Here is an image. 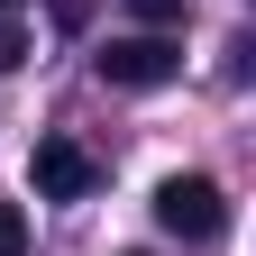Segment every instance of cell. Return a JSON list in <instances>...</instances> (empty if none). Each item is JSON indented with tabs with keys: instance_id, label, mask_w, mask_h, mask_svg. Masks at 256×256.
<instances>
[{
	"instance_id": "1",
	"label": "cell",
	"mask_w": 256,
	"mask_h": 256,
	"mask_svg": "<svg viewBox=\"0 0 256 256\" xmlns=\"http://www.w3.org/2000/svg\"><path fill=\"white\" fill-rule=\"evenodd\" d=\"M92 74H101L110 92H156L183 74V46L165 37V28H146V37H110L101 55H92Z\"/></svg>"
},
{
	"instance_id": "2",
	"label": "cell",
	"mask_w": 256,
	"mask_h": 256,
	"mask_svg": "<svg viewBox=\"0 0 256 256\" xmlns=\"http://www.w3.org/2000/svg\"><path fill=\"white\" fill-rule=\"evenodd\" d=\"M156 220H165L174 238H220L229 229V202H220L210 174H165L156 183Z\"/></svg>"
},
{
	"instance_id": "3",
	"label": "cell",
	"mask_w": 256,
	"mask_h": 256,
	"mask_svg": "<svg viewBox=\"0 0 256 256\" xmlns=\"http://www.w3.org/2000/svg\"><path fill=\"white\" fill-rule=\"evenodd\" d=\"M92 183H101V165H92L74 138H37V192L46 202H82Z\"/></svg>"
},
{
	"instance_id": "4",
	"label": "cell",
	"mask_w": 256,
	"mask_h": 256,
	"mask_svg": "<svg viewBox=\"0 0 256 256\" xmlns=\"http://www.w3.org/2000/svg\"><path fill=\"white\" fill-rule=\"evenodd\" d=\"M0 256H28V210L0 202Z\"/></svg>"
},
{
	"instance_id": "5",
	"label": "cell",
	"mask_w": 256,
	"mask_h": 256,
	"mask_svg": "<svg viewBox=\"0 0 256 256\" xmlns=\"http://www.w3.org/2000/svg\"><path fill=\"white\" fill-rule=\"evenodd\" d=\"M28 64V37H18V18H0V74H18Z\"/></svg>"
},
{
	"instance_id": "6",
	"label": "cell",
	"mask_w": 256,
	"mask_h": 256,
	"mask_svg": "<svg viewBox=\"0 0 256 256\" xmlns=\"http://www.w3.org/2000/svg\"><path fill=\"white\" fill-rule=\"evenodd\" d=\"M128 10H138L146 28H174V18H183V0H128Z\"/></svg>"
},
{
	"instance_id": "7",
	"label": "cell",
	"mask_w": 256,
	"mask_h": 256,
	"mask_svg": "<svg viewBox=\"0 0 256 256\" xmlns=\"http://www.w3.org/2000/svg\"><path fill=\"white\" fill-rule=\"evenodd\" d=\"M55 18H64V28H82V18H92V0H55Z\"/></svg>"
},
{
	"instance_id": "8",
	"label": "cell",
	"mask_w": 256,
	"mask_h": 256,
	"mask_svg": "<svg viewBox=\"0 0 256 256\" xmlns=\"http://www.w3.org/2000/svg\"><path fill=\"white\" fill-rule=\"evenodd\" d=\"M10 10H18V0H0V18H10Z\"/></svg>"
}]
</instances>
